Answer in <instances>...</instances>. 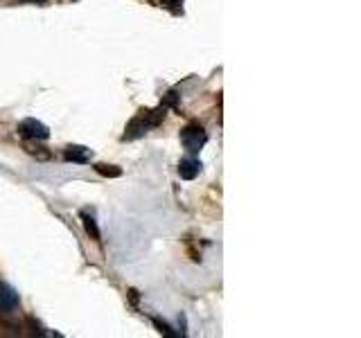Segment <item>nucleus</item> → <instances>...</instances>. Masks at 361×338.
I'll return each mask as SVG.
<instances>
[{
    "label": "nucleus",
    "mask_w": 361,
    "mask_h": 338,
    "mask_svg": "<svg viewBox=\"0 0 361 338\" xmlns=\"http://www.w3.org/2000/svg\"><path fill=\"white\" fill-rule=\"evenodd\" d=\"M165 111L167 106H158V108H142L138 115H135L127 131H124V140H135V138H142L145 133H149L152 129H156L158 124L165 120Z\"/></svg>",
    "instance_id": "nucleus-1"
},
{
    "label": "nucleus",
    "mask_w": 361,
    "mask_h": 338,
    "mask_svg": "<svg viewBox=\"0 0 361 338\" xmlns=\"http://www.w3.org/2000/svg\"><path fill=\"white\" fill-rule=\"evenodd\" d=\"M180 142H183L185 151L190 156H197L203 149V144L208 142V133L203 131L201 124H188V127L180 131Z\"/></svg>",
    "instance_id": "nucleus-2"
},
{
    "label": "nucleus",
    "mask_w": 361,
    "mask_h": 338,
    "mask_svg": "<svg viewBox=\"0 0 361 338\" xmlns=\"http://www.w3.org/2000/svg\"><path fill=\"white\" fill-rule=\"evenodd\" d=\"M18 133L23 135V138H27V140H48L50 138V129L45 127L43 122L34 120V118L23 120L18 124Z\"/></svg>",
    "instance_id": "nucleus-3"
},
{
    "label": "nucleus",
    "mask_w": 361,
    "mask_h": 338,
    "mask_svg": "<svg viewBox=\"0 0 361 338\" xmlns=\"http://www.w3.org/2000/svg\"><path fill=\"white\" fill-rule=\"evenodd\" d=\"M20 304V298L14 287L0 282V313H11Z\"/></svg>",
    "instance_id": "nucleus-4"
},
{
    "label": "nucleus",
    "mask_w": 361,
    "mask_h": 338,
    "mask_svg": "<svg viewBox=\"0 0 361 338\" xmlns=\"http://www.w3.org/2000/svg\"><path fill=\"white\" fill-rule=\"evenodd\" d=\"M178 174H180V178H185V180L197 178L201 174V161L195 156L183 158V161L178 163Z\"/></svg>",
    "instance_id": "nucleus-5"
},
{
    "label": "nucleus",
    "mask_w": 361,
    "mask_h": 338,
    "mask_svg": "<svg viewBox=\"0 0 361 338\" xmlns=\"http://www.w3.org/2000/svg\"><path fill=\"white\" fill-rule=\"evenodd\" d=\"M63 158H66V161H71V163H88L90 161V158H93V151H90V149H86V146H68V149H66V154H63Z\"/></svg>",
    "instance_id": "nucleus-6"
},
{
    "label": "nucleus",
    "mask_w": 361,
    "mask_h": 338,
    "mask_svg": "<svg viewBox=\"0 0 361 338\" xmlns=\"http://www.w3.org/2000/svg\"><path fill=\"white\" fill-rule=\"evenodd\" d=\"M82 221H84V230H86V234L90 237V239H95V242H99V237H102V232H99V228H97V221H95V217L90 212H82Z\"/></svg>",
    "instance_id": "nucleus-7"
},
{
    "label": "nucleus",
    "mask_w": 361,
    "mask_h": 338,
    "mask_svg": "<svg viewBox=\"0 0 361 338\" xmlns=\"http://www.w3.org/2000/svg\"><path fill=\"white\" fill-rule=\"evenodd\" d=\"M95 169H97V174L109 176V178H118V176L122 174V169H120V167H116V165H104V163L95 165Z\"/></svg>",
    "instance_id": "nucleus-8"
},
{
    "label": "nucleus",
    "mask_w": 361,
    "mask_h": 338,
    "mask_svg": "<svg viewBox=\"0 0 361 338\" xmlns=\"http://www.w3.org/2000/svg\"><path fill=\"white\" fill-rule=\"evenodd\" d=\"M154 325L158 327V332L165 334V336H178L176 332H172V327H169L167 323H161V320H156V318H154Z\"/></svg>",
    "instance_id": "nucleus-9"
},
{
    "label": "nucleus",
    "mask_w": 361,
    "mask_h": 338,
    "mask_svg": "<svg viewBox=\"0 0 361 338\" xmlns=\"http://www.w3.org/2000/svg\"><path fill=\"white\" fill-rule=\"evenodd\" d=\"M169 3H172V5H176V3H178V0H169Z\"/></svg>",
    "instance_id": "nucleus-10"
}]
</instances>
